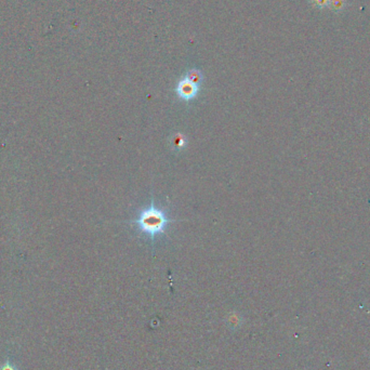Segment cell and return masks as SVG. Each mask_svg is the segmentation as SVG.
<instances>
[{
  "instance_id": "cell-1",
  "label": "cell",
  "mask_w": 370,
  "mask_h": 370,
  "mask_svg": "<svg viewBox=\"0 0 370 370\" xmlns=\"http://www.w3.org/2000/svg\"><path fill=\"white\" fill-rule=\"evenodd\" d=\"M134 223L143 234L154 239L158 235L164 234L170 219L166 212L154 203L140 212Z\"/></svg>"
},
{
  "instance_id": "cell-2",
  "label": "cell",
  "mask_w": 370,
  "mask_h": 370,
  "mask_svg": "<svg viewBox=\"0 0 370 370\" xmlns=\"http://www.w3.org/2000/svg\"><path fill=\"white\" fill-rule=\"evenodd\" d=\"M199 85L190 81L188 78L184 77L183 79L179 81L177 86V93L178 97L184 100V101H189L196 98V95L199 92Z\"/></svg>"
},
{
  "instance_id": "cell-3",
  "label": "cell",
  "mask_w": 370,
  "mask_h": 370,
  "mask_svg": "<svg viewBox=\"0 0 370 370\" xmlns=\"http://www.w3.org/2000/svg\"><path fill=\"white\" fill-rule=\"evenodd\" d=\"M346 5L345 0H329V7L328 9L334 11V12H339L342 11Z\"/></svg>"
},
{
  "instance_id": "cell-4",
  "label": "cell",
  "mask_w": 370,
  "mask_h": 370,
  "mask_svg": "<svg viewBox=\"0 0 370 370\" xmlns=\"http://www.w3.org/2000/svg\"><path fill=\"white\" fill-rule=\"evenodd\" d=\"M185 77L188 78V79L190 81L197 83V85H199V86H200V83H201V80H203V75H201V73L199 71H197V70H190L187 73V75L185 76Z\"/></svg>"
},
{
  "instance_id": "cell-5",
  "label": "cell",
  "mask_w": 370,
  "mask_h": 370,
  "mask_svg": "<svg viewBox=\"0 0 370 370\" xmlns=\"http://www.w3.org/2000/svg\"><path fill=\"white\" fill-rule=\"evenodd\" d=\"M172 143L177 149H182L185 145H186V138H185L182 133H177L176 136L173 137Z\"/></svg>"
},
{
  "instance_id": "cell-6",
  "label": "cell",
  "mask_w": 370,
  "mask_h": 370,
  "mask_svg": "<svg viewBox=\"0 0 370 370\" xmlns=\"http://www.w3.org/2000/svg\"><path fill=\"white\" fill-rule=\"evenodd\" d=\"M311 3L316 9H328L329 7V0H311Z\"/></svg>"
}]
</instances>
